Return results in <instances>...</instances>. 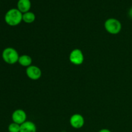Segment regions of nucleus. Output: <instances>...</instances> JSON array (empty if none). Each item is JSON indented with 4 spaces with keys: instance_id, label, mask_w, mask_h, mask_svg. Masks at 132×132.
Masks as SVG:
<instances>
[{
    "instance_id": "14",
    "label": "nucleus",
    "mask_w": 132,
    "mask_h": 132,
    "mask_svg": "<svg viewBox=\"0 0 132 132\" xmlns=\"http://www.w3.org/2000/svg\"><path fill=\"white\" fill-rule=\"evenodd\" d=\"M99 132H112L110 130L106 128H104V129H102V130H99Z\"/></svg>"
},
{
    "instance_id": "3",
    "label": "nucleus",
    "mask_w": 132,
    "mask_h": 132,
    "mask_svg": "<svg viewBox=\"0 0 132 132\" xmlns=\"http://www.w3.org/2000/svg\"><path fill=\"white\" fill-rule=\"evenodd\" d=\"M104 28L108 33L111 34H117L122 29L121 23L117 19L109 18L104 23Z\"/></svg>"
},
{
    "instance_id": "6",
    "label": "nucleus",
    "mask_w": 132,
    "mask_h": 132,
    "mask_svg": "<svg viewBox=\"0 0 132 132\" xmlns=\"http://www.w3.org/2000/svg\"><path fill=\"white\" fill-rule=\"evenodd\" d=\"M12 119L14 122L21 125L27 121V113L23 110L18 109L12 114Z\"/></svg>"
},
{
    "instance_id": "8",
    "label": "nucleus",
    "mask_w": 132,
    "mask_h": 132,
    "mask_svg": "<svg viewBox=\"0 0 132 132\" xmlns=\"http://www.w3.org/2000/svg\"><path fill=\"white\" fill-rule=\"evenodd\" d=\"M17 6L18 10L23 14L29 12L31 8L30 0H19Z\"/></svg>"
},
{
    "instance_id": "10",
    "label": "nucleus",
    "mask_w": 132,
    "mask_h": 132,
    "mask_svg": "<svg viewBox=\"0 0 132 132\" xmlns=\"http://www.w3.org/2000/svg\"><path fill=\"white\" fill-rule=\"evenodd\" d=\"M18 63L19 64L24 67H28L31 65L32 63V59L31 57L28 55H19Z\"/></svg>"
},
{
    "instance_id": "12",
    "label": "nucleus",
    "mask_w": 132,
    "mask_h": 132,
    "mask_svg": "<svg viewBox=\"0 0 132 132\" xmlns=\"http://www.w3.org/2000/svg\"><path fill=\"white\" fill-rule=\"evenodd\" d=\"M21 125L15 122H12L8 126V130L9 132H20Z\"/></svg>"
},
{
    "instance_id": "9",
    "label": "nucleus",
    "mask_w": 132,
    "mask_h": 132,
    "mask_svg": "<svg viewBox=\"0 0 132 132\" xmlns=\"http://www.w3.org/2000/svg\"><path fill=\"white\" fill-rule=\"evenodd\" d=\"M36 126L32 121H25L21 125L20 132H36Z\"/></svg>"
},
{
    "instance_id": "13",
    "label": "nucleus",
    "mask_w": 132,
    "mask_h": 132,
    "mask_svg": "<svg viewBox=\"0 0 132 132\" xmlns=\"http://www.w3.org/2000/svg\"><path fill=\"white\" fill-rule=\"evenodd\" d=\"M128 16L130 17L131 19H132V6L128 10Z\"/></svg>"
},
{
    "instance_id": "11",
    "label": "nucleus",
    "mask_w": 132,
    "mask_h": 132,
    "mask_svg": "<svg viewBox=\"0 0 132 132\" xmlns=\"http://www.w3.org/2000/svg\"><path fill=\"white\" fill-rule=\"evenodd\" d=\"M36 20V15L32 12H27L23 14V21L26 23H32Z\"/></svg>"
},
{
    "instance_id": "5",
    "label": "nucleus",
    "mask_w": 132,
    "mask_h": 132,
    "mask_svg": "<svg viewBox=\"0 0 132 132\" xmlns=\"http://www.w3.org/2000/svg\"><path fill=\"white\" fill-rule=\"evenodd\" d=\"M26 73L28 78L30 79L37 80L41 78L42 72H41V69L37 66L30 65L27 68Z\"/></svg>"
},
{
    "instance_id": "1",
    "label": "nucleus",
    "mask_w": 132,
    "mask_h": 132,
    "mask_svg": "<svg viewBox=\"0 0 132 132\" xmlns=\"http://www.w3.org/2000/svg\"><path fill=\"white\" fill-rule=\"evenodd\" d=\"M23 21V13L18 9H11L5 15V21L10 27H15Z\"/></svg>"
},
{
    "instance_id": "2",
    "label": "nucleus",
    "mask_w": 132,
    "mask_h": 132,
    "mask_svg": "<svg viewBox=\"0 0 132 132\" xmlns=\"http://www.w3.org/2000/svg\"><path fill=\"white\" fill-rule=\"evenodd\" d=\"M19 55L18 51L12 47H7L2 52V59L6 63L14 64L18 63Z\"/></svg>"
},
{
    "instance_id": "4",
    "label": "nucleus",
    "mask_w": 132,
    "mask_h": 132,
    "mask_svg": "<svg viewBox=\"0 0 132 132\" xmlns=\"http://www.w3.org/2000/svg\"><path fill=\"white\" fill-rule=\"evenodd\" d=\"M69 59L72 64L75 65H80L84 61L83 53L80 49H74L70 54Z\"/></svg>"
},
{
    "instance_id": "7",
    "label": "nucleus",
    "mask_w": 132,
    "mask_h": 132,
    "mask_svg": "<svg viewBox=\"0 0 132 132\" xmlns=\"http://www.w3.org/2000/svg\"><path fill=\"white\" fill-rule=\"evenodd\" d=\"M70 124L73 128H81L85 125V119L82 115L76 113L71 116L70 119Z\"/></svg>"
}]
</instances>
